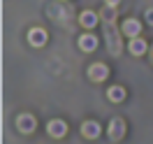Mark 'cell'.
Returning <instances> with one entry per match:
<instances>
[{
	"mask_svg": "<svg viewBox=\"0 0 153 144\" xmlns=\"http://www.w3.org/2000/svg\"><path fill=\"white\" fill-rule=\"evenodd\" d=\"M88 77L93 79V81H105L109 77V67L105 63H93V65L88 67Z\"/></svg>",
	"mask_w": 153,
	"mask_h": 144,
	"instance_id": "6da1fadb",
	"label": "cell"
},
{
	"mask_svg": "<svg viewBox=\"0 0 153 144\" xmlns=\"http://www.w3.org/2000/svg\"><path fill=\"white\" fill-rule=\"evenodd\" d=\"M28 40H30L33 47H44L47 40H49V35H47V30H44V28H33L28 33Z\"/></svg>",
	"mask_w": 153,
	"mask_h": 144,
	"instance_id": "7a4b0ae2",
	"label": "cell"
},
{
	"mask_svg": "<svg viewBox=\"0 0 153 144\" xmlns=\"http://www.w3.org/2000/svg\"><path fill=\"white\" fill-rule=\"evenodd\" d=\"M123 35H128V37H139V33H142V23L137 19H125L123 21Z\"/></svg>",
	"mask_w": 153,
	"mask_h": 144,
	"instance_id": "3957f363",
	"label": "cell"
},
{
	"mask_svg": "<svg viewBox=\"0 0 153 144\" xmlns=\"http://www.w3.org/2000/svg\"><path fill=\"white\" fill-rule=\"evenodd\" d=\"M16 125H19L21 133H33V130H35V116L21 114L19 119H16Z\"/></svg>",
	"mask_w": 153,
	"mask_h": 144,
	"instance_id": "277c9868",
	"label": "cell"
},
{
	"mask_svg": "<svg viewBox=\"0 0 153 144\" xmlns=\"http://www.w3.org/2000/svg\"><path fill=\"white\" fill-rule=\"evenodd\" d=\"M125 135V125L121 119H111V123H109V137L111 140H121Z\"/></svg>",
	"mask_w": 153,
	"mask_h": 144,
	"instance_id": "5b68a950",
	"label": "cell"
},
{
	"mask_svg": "<svg viewBox=\"0 0 153 144\" xmlns=\"http://www.w3.org/2000/svg\"><path fill=\"white\" fill-rule=\"evenodd\" d=\"M65 133H67V123H65V121L53 119V121L49 123V135H51V137H63Z\"/></svg>",
	"mask_w": 153,
	"mask_h": 144,
	"instance_id": "8992f818",
	"label": "cell"
},
{
	"mask_svg": "<svg viewBox=\"0 0 153 144\" xmlns=\"http://www.w3.org/2000/svg\"><path fill=\"white\" fill-rule=\"evenodd\" d=\"M95 47H97V37H95V35L86 33V35L79 37V49H81V51H93Z\"/></svg>",
	"mask_w": 153,
	"mask_h": 144,
	"instance_id": "52a82bcc",
	"label": "cell"
},
{
	"mask_svg": "<svg viewBox=\"0 0 153 144\" xmlns=\"http://www.w3.org/2000/svg\"><path fill=\"white\" fill-rule=\"evenodd\" d=\"M81 133L86 135L88 140H95V137H100V123L97 121H86L81 125Z\"/></svg>",
	"mask_w": 153,
	"mask_h": 144,
	"instance_id": "ba28073f",
	"label": "cell"
},
{
	"mask_svg": "<svg viewBox=\"0 0 153 144\" xmlns=\"http://www.w3.org/2000/svg\"><path fill=\"white\" fill-rule=\"evenodd\" d=\"M128 49H130V54H132V56H144L149 47H146V42H144L142 37H132V40H130V47H128Z\"/></svg>",
	"mask_w": 153,
	"mask_h": 144,
	"instance_id": "9c48e42d",
	"label": "cell"
},
{
	"mask_svg": "<svg viewBox=\"0 0 153 144\" xmlns=\"http://www.w3.org/2000/svg\"><path fill=\"white\" fill-rule=\"evenodd\" d=\"M79 21H81L84 28H95V26H97V14H95V12H91V10H86V12H81Z\"/></svg>",
	"mask_w": 153,
	"mask_h": 144,
	"instance_id": "30bf717a",
	"label": "cell"
},
{
	"mask_svg": "<svg viewBox=\"0 0 153 144\" xmlns=\"http://www.w3.org/2000/svg\"><path fill=\"white\" fill-rule=\"evenodd\" d=\"M107 98H109L111 102H121V100H125V88L123 86H111L107 91Z\"/></svg>",
	"mask_w": 153,
	"mask_h": 144,
	"instance_id": "8fae6325",
	"label": "cell"
},
{
	"mask_svg": "<svg viewBox=\"0 0 153 144\" xmlns=\"http://www.w3.org/2000/svg\"><path fill=\"white\" fill-rule=\"evenodd\" d=\"M146 21H149V23L153 26V10H149V12H146Z\"/></svg>",
	"mask_w": 153,
	"mask_h": 144,
	"instance_id": "7c38bea8",
	"label": "cell"
},
{
	"mask_svg": "<svg viewBox=\"0 0 153 144\" xmlns=\"http://www.w3.org/2000/svg\"><path fill=\"white\" fill-rule=\"evenodd\" d=\"M105 2H107V7H116V5L121 2V0H105Z\"/></svg>",
	"mask_w": 153,
	"mask_h": 144,
	"instance_id": "4fadbf2b",
	"label": "cell"
},
{
	"mask_svg": "<svg viewBox=\"0 0 153 144\" xmlns=\"http://www.w3.org/2000/svg\"><path fill=\"white\" fill-rule=\"evenodd\" d=\"M151 58H153V49H151Z\"/></svg>",
	"mask_w": 153,
	"mask_h": 144,
	"instance_id": "5bb4252c",
	"label": "cell"
}]
</instances>
